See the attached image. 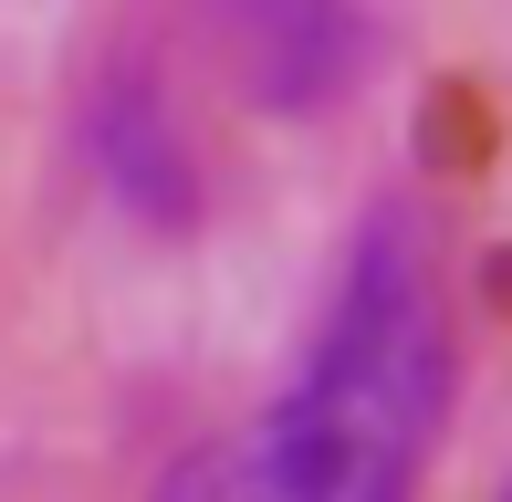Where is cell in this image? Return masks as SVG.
Instances as JSON below:
<instances>
[{
	"instance_id": "obj_3",
	"label": "cell",
	"mask_w": 512,
	"mask_h": 502,
	"mask_svg": "<svg viewBox=\"0 0 512 502\" xmlns=\"http://www.w3.org/2000/svg\"><path fill=\"white\" fill-rule=\"evenodd\" d=\"M502 502H512V492H502Z\"/></svg>"
},
{
	"instance_id": "obj_1",
	"label": "cell",
	"mask_w": 512,
	"mask_h": 502,
	"mask_svg": "<svg viewBox=\"0 0 512 502\" xmlns=\"http://www.w3.org/2000/svg\"><path fill=\"white\" fill-rule=\"evenodd\" d=\"M450 367L460 356L429 220L366 210L283 398L199 450L157 502H418V471L450 419Z\"/></svg>"
},
{
	"instance_id": "obj_2",
	"label": "cell",
	"mask_w": 512,
	"mask_h": 502,
	"mask_svg": "<svg viewBox=\"0 0 512 502\" xmlns=\"http://www.w3.org/2000/svg\"><path fill=\"white\" fill-rule=\"evenodd\" d=\"M209 11H220V42L241 63V84L262 105H293V116L335 105L366 74V53H377L366 0H209Z\"/></svg>"
}]
</instances>
